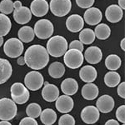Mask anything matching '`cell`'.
Returning <instances> with one entry per match:
<instances>
[{
	"label": "cell",
	"instance_id": "obj_1",
	"mask_svg": "<svg viewBox=\"0 0 125 125\" xmlns=\"http://www.w3.org/2000/svg\"><path fill=\"white\" fill-rule=\"evenodd\" d=\"M25 63L33 70L45 68L49 62V54L46 48L39 44H33L26 50L24 54Z\"/></svg>",
	"mask_w": 125,
	"mask_h": 125
},
{
	"label": "cell",
	"instance_id": "obj_2",
	"mask_svg": "<svg viewBox=\"0 0 125 125\" xmlns=\"http://www.w3.org/2000/svg\"><path fill=\"white\" fill-rule=\"evenodd\" d=\"M68 44L66 39L62 36L56 35L49 38L47 42V52L48 54L54 58H59L64 55L67 52Z\"/></svg>",
	"mask_w": 125,
	"mask_h": 125
},
{
	"label": "cell",
	"instance_id": "obj_3",
	"mask_svg": "<svg viewBox=\"0 0 125 125\" xmlns=\"http://www.w3.org/2000/svg\"><path fill=\"white\" fill-rule=\"evenodd\" d=\"M18 108L14 102L10 98H3L0 99V120L9 121L17 115Z\"/></svg>",
	"mask_w": 125,
	"mask_h": 125
},
{
	"label": "cell",
	"instance_id": "obj_4",
	"mask_svg": "<svg viewBox=\"0 0 125 125\" xmlns=\"http://www.w3.org/2000/svg\"><path fill=\"white\" fill-rule=\"evenodd\" d=\"M12 100L16 104H24L29 99L30 94L29 89L21 83H15L10 88Z\"/></svg>",
	"mask_w": 125,
	"mask_h": 125
},
{
	"label": "cell",
	"instance_id": "obj_5",
	"mask_svg": "<svg viewBox=\"0 0 125 125\" xmlns=\"http://www.w3.org/2000/svg\"><path fill=\"white\" fill-rule=\"evenodd\" d=\"M53 25L48 19H39L34 25V34L39 39H48L53 33Z\"/></svg>",
	"mask_w": 125,
	"mask_h": 125
},
{
	"label": "cell",
	"instance_id": "obj_6",
	"mask_svg": "<svg viewBox=\"0 0 125 125\" xmlns=\"http://www.w3.org/2000/svg\"><path fill=\"white\" fill-rule=\"evenodd\" d=\"M23 43L19 39H16V38H11V39H8L3 45L4 53L9 58H11L20 57L23 53Z\"/></svg>",
	"mask_w": 125,
	"mask_h": 125
},
{
	"label": "cell",
	"instance_id": "obj_7",
	"mask_svg": "<svg viewBox=\"0 0 125 125\" xmlns=\"http://www.w3.org/2000/svg\"><path fill=\"white\" fill-rule=\"evenodd\" d=\"M63 61L68 68L71 69H76L82 66L84 58L82 52L76 49H68L64 53Z\"/></svg>",
	"mask_w": 125,
	"mask_h": 125
},
{
	"label": "cell",
	"instance_id": "obj_8",
	"mask_svg": "<svg viewBox=\"0 0 125 125\" xmlns=\"http://www.w3.org/2000/svg\"><path fill=\"white\" fill-rule=\"evenodd\" d=\"M44 78L41 73L33 70L26 74L24 78V86L31 91H37L43 85Z\"/></svg>",
	"mask_w": 125,
	"mask_h": 125
},
{
	"label": "cell",
	"instance_id": "obj_9",
	"mask_svg": "<svg viewBox=\"0 0 125 125\" xmlns=\"http://www.w3.org/2000/svg\"><path fill=\"white\" fill-rule=\"evenodd\" d=\"M49 9L53 15L57 17H64L72 9L71 0H51Z\"/></svg>",
	"mask_w": 125,
	"mask_h": 125
},
{
	"label": "cell",
	"instance_id": "obj_10",
	"mask_svg": "<svg viewBox=\"0 0 125 125\" xmlns=\"http://www.w3.org/2000/svg\"><path fill=\"white\" fill-rule=\"evenodd\" d=\"M100 117V112L95 106H86L81 112V118L87 124H94L98 122Z\"/></svg>",
	"mask_w": 125,
	"mask_h": 125
},
{
	"label": "cell",
	"instance_id": "obj_11",
	"mask_svg": "<svg viewBox=\"0 0 125 125\" xmlns=\"http://www.w3.org/2000/svg\"><path fill=\"white\" fill-rule=\"evenodd\" d=\"M83 21H85L88 25H98L103 19V13L99 9L91 7L85 11L83 15Z\"/></svg>",
	"mask_w": 125,
	"mask_h": 125
},
{
	"label": "cell",
	"instance_id": "obj_12",
	"mask_svg": "<svg viewBox=\"0 0 125 125\" xmlns=\"http://www.w3.org/2000/svg\"><path fill=\"white\" fill-rule=\"evenodd\" d=\"M56 108L61 114H68L73 108L74 103L73 98L68 95L59 96L56 100Z\"/></svg>",
	"mask_w": 125,
	"mask_h": 125
},
{
	"label": "cell",
	"instance_id": "obj_13",
	"mask_svg": "<svg viewBox=\"0 0 125 125\" xmlns=\"http://www.w3.org/2000/svg\"><path fill=\"white\" fill-rule=\"evenodd\" d=\"M114 104L115 103H114V98L108 94H104L97 100L96 108L103 114H108L114 109Z\"/></svg>",
	"mask_w": 125,
	"mask_h": 125
},
{
	"label": "cell",
	"instance_id": "obj_14",
	"mask_svg": "<svg viewBox=\"0 0 125 125\" xmlns=\"http://www.w3.org/2000/svg\"><path fill=\"white\" fill-rule=\"evenodd\" d=\"M49 5L46 0H33L30 4L31 13L35 17H43L48 13Z\"/></svg>",
	"mask_w": 125,
	"mask_h": 125
},
{
	"label": "cell",
	"instance_id": "obj_15",
	"mask_svg": "<svg viewBox=\"0 0 125 125\" xmlns=\"http://www.w3.org/2000/svg\"><path fill=\"white\" fill-rule=\"evenodd\" d=\"M84 26L83 19L78 14H72L66 20V28L71 33H78Z\"/></svg>",
	"mask_w": 125,
	"mask_h": 125
},
{
	"label": "cell",
	"instance_id": "obj_16",
	"mask_svg": "<svg viewBox=\"0 0 125 125\" xmlns=\"http://www.w3.org/2000/svg\"><path fill=\"white\" fill-rule=\"evenodd\" d=\"M124 10H123L118 5L112 4L109 5L106 9L105 17L107 20L110 23H118L122 20L124 17Z\"/></svg>",
	"mask_w": 125,
	"mask_h": 125
},
{
	"label": "cell",
	"instance_id": "obj_17",
	"mask_svg": "<svg viewBox=\"0 0 125 125\" xmlns=\"http://www.w3.org/2000/svg\"><path fill=\"white\" fill-rule=\"evenodd\" d=\"M83 58L88 63L97 64L103 58L102 50L97 46H91L85 50Z\"/></svg>",
	"mask_w": 125,
	"mask_h": 125
},
{
	"label": "cell",
	"instance_id": "obj_18",
	"mask_svg": "<svg viewBox=\"0 0 125 125\" xmlns=\"http://www.w3.org/2000/svg\"><path fill=\"white\" fill-rule=\"evenodd\" d=\"M13 19L17 23L23 25L28 23L32 19V13L28 7L22 6L20 9L13 10Z\"/></svg>",
	"mask_w": 125,
	"mask_h": 125
},
{
	"label": "cell",
	"instance_id": "obj_19",
	"mask_svg": "<svg viewBox=\"0 0 125 125\" xmlns=\"http://www.w3.org/2000/svg\"><path fill=\"white\" fill-rule=\"evenodd\" d=\"M42 97L47 102H54L59 97V89L54 84H44V87L42 90Z\"/></svg>",
	"mask_w": 125,
	"mask_h": 125
},
{
	"label": "cell",
	"instance_id": "obj_20",
	"mask_svg": "<svg viewBox=\"0 0 125 125\" xmlns=\"http://www.w3.org/2000/svg\"><path fill=\"white\" fill-rule=\"evenodd\" d=\"M79 77L82 79V81L89 83L95 81V79L98 77V73L94 66L85 65L80 69Z\"/></svg>",
	"mask_w": 125,
	"mask_h": 125
},
{
	"label": "cell",
	"instance_id": "obj_21",
	"mask_svg": "<svg viewBox=\"0 0 125 125\" xmlns=\"http://www.w3.org/2000/svg\"><path fill=\"white\" fill-rule=\"evenodd\" d=\"M13 68L9 60L0 58V84L4 83L12 76Z\"/></svg>",
	"mask_w": 125,
	"mask_h": 125
},
{
	"label": "cell",
	"instance_id": "obj_22",
	"mask_svg": "<svg viewBox=\"0 0 125 125\" xmlns=\"http://www.w3.org/2000/svg\"><path fill=\"white\" fill-rule=\"evenodd\" d=\"M61 90L65 95H74L78 90V83L74 78H65L61 83Z\"/></svg>",
	"mask_w": 125,
	"mask_h": 125
},
{
	"label": "cell",
	"instance_id": "obj_23",
	"mask_svg": "<svg viewBox=\"0 0 125 125\" xmlns=\"http://www.w3.org/2000/svg\"><path fill=\"white\" fill-rule=\"evenodd\" d=\"M98 88L96 84L89 83L83 86L81 89V94L83 98L86 100H94L98 96Z\"/></svg>",
	"mask_w": 125,
	"mask_h": 125
},
{
	"label": "cell",
	"instance_id": "obj_24",
	"mask_svg": "<svg viewBox=\"0 0 125 125\" xmlns=\"http://www.w3.org/2000/svg\"><path fill=\"white\" fill-rule=\"evenodd\" d=\"M65 67L60 62H53L48 67V74L53 78H60L64 75Z\"/></svg>",
	"mask_w": 125,
	"mask_h": 125
},
{
	"label": "cell",
	"instance_id": "obj_25",
	"mask_svg": "<svg viewBox=\"0 0 125 125\" xmlns=\"http://www.w3.org/2000/svg\"><path fill=\"white\" fill-rule=\"evenodd\" d=\"M18 36H19V39L22 43H30L33 40L35 34H34L33 29L32 27L23 26L21 29H19Z\"/></svg>",
	"mask_w": 125,
	"mask_h": 125
},
{
	"label": "cell",
	"instance_id": "obj_26",
	"mask_svg": "<svg viewBox=\"0 0 125 125\" xmlns=\"http://www.w3.org/2000/svg\"><path fill=\"white\" fill-rule=\"evenodd\" d=\"M40 120L44 125H53L57 120V114L52 108H46L40 114Z\"/></svg>",
	"mask_w": 125,
	"mask_h": 125
},
{
	"label": "cell",
	"instance_id": "obj_27",
	"mask_svg": "<svg viewBox=\"0 0 125 125\" xmlns=\"http://www.w3.org/2000/svg\"><path fill=\"white\" fill-rule=\"evenodd\" d=\"M94 32L95 34V37L100 40L108 39L111 34V29L109 26L107 25L106 23H98L95 27V30Z\"/></svg>",
	"mask_w": 125,
	"mask_h": 125
},
{
	"label": "cell",
	"instance_id": "obj_28",
	"mask_svg": "<svg viewBox=\"0 0 125 125\" xmlns=\"http://www.w3.org/2000/svg\"><path fill=\"white\" fill-rule=\"evenodd\" d=\"M122 60L117 54H110L105 59V66L110 71H116L121 67Z\"/></svg>",
	"mask_w": 125,
	"mask_h": 125
},
{
	"label": "cell",
	"instance_id": "obj_29",
	"mask_svg": "<svg viewBox=\"0 0 125 125\" xmlns=\"http://www.w3.org/2000/svg\"><path fill=\"white\" fill-rule=\"evenodd\" d=\"M78 38H79V41L83 44L89 45L94 43L95 40V34H94V30L91 29H84L80 31Z\"/></svg>",
	"mask_w": 125,
	"mask_h": 125
},
{
	"label": "cell",
	"instance_id": "obj_30",
	"mask_svg": "<svg viewBox=\"0 0 125 125\" xmlns=\"http://www.w3.org/2000/svg\"><path fill=\"white\" fill-rule=\"evenodd\" d=\"M121 77L115 71L108 72L104 76V83L109 88H114L120 83Z\"/></svg>",
	"mask_w": 125,
	"mask_h": 125
},
{
	"label": "cell",
	"instance_id": "obj_31",
	"mask_svg": "<svg viewBox=\"0 0 125 125\" xmlns=\"http://www.w3.org/2000/svg\"><path fill=\"white\" fill-rule=\"evenodd\" d=\"M12 28L11 20L7 15L0 13V37L6 36L10 32Z\"/></svg>",
	"mask_w": 125,
	"mask_h": 125
},
{
	"label": "cell",
	"instance_id": "obj_32",
	"mask_svg": "<svg viewBox=\"0 0 125 125\" xmlns=\"http://www.w3.org/2000/svg\"><path fill=\"white\" fill-rule=\"evenodd\" d=\"M42 112L41 106L36 103H32L28 105L26 108V114L27 115L33 118H37L40 116V114Z\"/></svg>",
	"mask_w": 125,
	"mask_h": 125
},
{
	"label": "cell",
	"instance_id": "obj_33",
	"mask_svg": "<svg viewBox=\"0 0 125 125\" xmlns=\"http://www.w3.org/2000/svg\"><path fill=\"white\" fill-rule=\"evenodd\" d=\"M13 3L12 0H2L0 2V12L4 15L10 14L13 12Z\"/></svg>",
	"mask_w": 125,
	"mask_h": 125
},
{
	"label": "cell",
	"instance_id": "obj_34",
	"mask_svg": "<svg viewBox=\"0 0 125 125\" xmlns=\"http://www.w3.org/2000/svg\"><path fill=\"white\" fill-rule=\"evenodd\" d=\"M58 125H75V118L70 114H65L60 117Z\"/></svg>",
	"mask_w": 125,
	"mask_h": 125
},
{
	"label": "cell",
	"instance_id": "obj_35",
	"mask_svg": "<svg viewBox=\"0 0 125 125\" xmlns=\"http://www.w3.org/2000/svg\"><path fill=\"white\" fill-rule=\"evenodd\" d=\"M116 118L118 119V121L124 124V122H125V106L124 105H122L117 108Z\"/></svg>",
	"mask_w": 125,
	"mask_h": 125
},
{
	"label": "cell",
	"instance_id": "obj_36",
	"mask_svg": "<svg viewBox=\"0 0 125 125\" xmlns=\"http://www.w3.org/2000/svg\"><path fill=\"white\" fill-rule=\"evenodd\" d=\"M76 3L79 8L82 9H89L94 3L95 0H75Z\"/></svg>",
	"mask_w": 125,
	"mask_h": 125
},
{
	"label": "cell",
	"instance_id": "obj_37",
	"mask_svg": "<svg viewBox=\"0 0 125 125\" xmlns=\"http://www.w3.org/2000/svg\"><path fill=\"white\" fill-rule=\"evenodd\" d=\"M68 48H69V49H76L80 52H83L84 49L83 44L79 40H73V41H72L69 43V45H68Z\"/></svg>",
	"mask_w": 125,
	"mask_h": 125
},
{
	"label": "cell",
	"instance_id": "obj_38",
	"mask_svg": "<svg viewBox=\"0 0 125 125\" xmlns=\"http://www.w3.org/2000/svg\"><path fill=\"white\" fill-rule=\"evenodd\" d=\"M19 125H39L38 122L35 118H30V117H26L20 121Z\"/></svg>",
	"mask_w": 125,
	"mask_h": 125
},
{
	"label": "cell",
	"instance_id": "obj_39",
	"mask_svg": "<svg viewBox=\"0 0 125 125\" xmlns=\"http://www.w3.org/2000/svg\"><path fill=\"white\" fill-rule=\"evenodd\" d=\"M118 94L120 98H125V82H123L118 85Z\"/></svg>",
	"mask_w": 125,
	"mask_h": 125
},
{
	"label": "cell",
	"instance_id": "obj_40",
	"mask_svg": "<svg viewBox=\"0 0 125 125\" xmlns=\"http://www.w3.org/2000/svg\"><path fill=\"white\" fill-rule=\"evenodd\" d=\"M104 125H119L118 122L115 119H109L105 123Z\"/></svg>",
	"mask_w": 125,
	"mask_h": 125
},
{
	"label": "cell",
	"instance_id": "obj_41",
	"mask_svg": "<svg viewBox=\"0 0 125 125\" xmlns=\"http://www.w3.org/2000/svg\"><path fill=\"white\" fill-rule=\"evenodd\" d=\"M21 7H22V3L19 1V0H16L14 3H13V9H14V10L19 9Z\"/></svg>",
	"mask_w": 125,
	"mask_h": 125
},
{
	"label": "cell",
	"instance_id": "obj_42",
	"mask_svg": "<svg viewBox=\"0 0 125 125\" xmlns=\"http://www.w3.org/2000/svg\"><path fill=\"white\" fill-rule=\"evenodd\" d=\"M17 62H18V64L20 66H23V65H25V59H24V58L23 57H22V56H20V57H19V58H18V60H17Z\"/></svg>",
	"mask_w": 125,
	"mask_h": 125
},
{
	"label": "cell",
	"instance_id": "obj_43",
	"mask_svg": "<svg viewBox=\"0 0 125 125\" xmlns=\"http://www.w3.org/2000/svg\"><path fill=\"white\" fill-rule=\"evenodd\" d=\"M118 6L124 10L125 9V0H118Z\"/></svg>",
	"mask_w": 125,
	"mask_h": 125
},
{
	"label": "cell",
	"instance_id": "obj_44",
	"mask_svg": "<svg viewBox=\"0 0 125 125\" xmlns=\"http://www.w3.org/2000/svg\"><path fill=\"white\" fill-rule=\"evenodd\" d=\"M120 47L121 48H122L123 50H125V39H122V41H121V43H120Z\"/></svg>",
	"mask_w": 125,
	"mask_h": 125
},
{
	"label": "cell",
	"instance_id": "obj_45",
	"mask_svg": "<svg viewBox=\"0 0 125 125\" xmlns=\"http://www.w3.org/2000/svg\"><path fill=\"white\" fill-rule=\"evenodd\" d=\"M0 125H12L9 121H1L0 122Z\"/></svg>",
	"mask_w": 125,
	"mask_h": 125
},
{
	"label": "cell",
	"instance_id": "obj_46",
	"mask_svg": "<svg viewBox=\"0 0 125 125\" xmlns=\"http://www.w3.org/2000/svg\"><path fill=\"white\" fill-rule=\"evenodd\" d=\"M3 44V37H0V47Z\"/></svg>",
	"mask_w": 125,
	"mask_h": 125
},
{
	"label": "cell",
	"instance_id": "obj_47",
	"mask_svg": "<svg viewBox=\"0 0 125 125\" xmlns=\"http://www.w3.org/2000/svg\"><path fill=\"white\" fill-rule=\"evenodd\" d=\"M123 125H125V124H123Z\"/></svg>",
	"mask_w": 125,
	"mask_h": 125
}]
</instances>
